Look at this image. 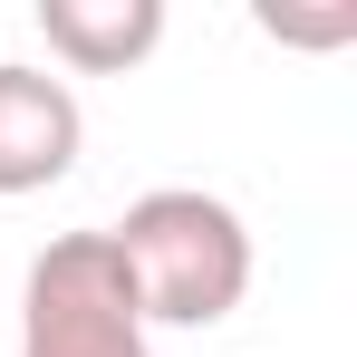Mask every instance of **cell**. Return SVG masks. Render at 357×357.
<instances>
[{
  "mask_svg": "<svg viewBox=\"0 0 357 357\" xmlns=\"http://www.w3.org/2000/svg\"><path fill=\"white\" fill-rule=\"evenodd\" d=\"M145 328H222L251 299V222L203 183H155L126 203V222H107Z\"/></svg>",
  "mask_w": 357,
  "mask_h": 357,
  "instance_id": "obj_1",
  "label": "cell"
},
{
  "mask_svg": "<svg viewBox=\"0 0 357 357\" xmlns=\"http://www.w3.org/2000/svg\"><path fill=\"white\" fill-rule=\"evenodd\" d=\"M20 357H155V328L135 309L116 241L59 232L20 280Z\"/></svg>",
  "mask_w": 357,
  "mask_h": 357,
  "instance_id": "obj_2",
  "label": "cell"
},
{
  "mask_svg": "<svg viewBox=\"0 0 357 357\" xmlns=\"http://www.w3.org/2000/svg\"><path fill=\"white\" fill-rule=\"evenodd\" d=\"M77 145H87V107H77V87L49 77V68L0 59V203L68 183Z\"/></svg>",
  "mask_w": 357,
  "mask_h": 357,
  "instance_id": "obj_3",
  "label": "cell"
},
{
  "mask_svg": "<svg viewBox=\"0 0 357 357\" xmlns=\"http://www.w3.org/2000/svg\"><path fill=\"white\" fill-rule=\"evenodd\" d=\"M39 39L77 77H126L165 49V0H39Z\"/></svg>",
  "mask_w": 357,
  "mask_h": 357,
  "instance_id": "obj_4",
  "label": "cell"
},
{
  "mask_svg": "<svg viewBox=\"0 0 357 357\" xmlns=\"http://www.w3.org/2000/svg\"><path fill=\"white\" fill-rule=\"evenodd\" d=\"M261 29L299 39V49H338V39H357V0H338V10H261Z\"/></svg>",
  "mask_w": 357,
  "mask_h": 357,
  "instance_id": "obj_5",
  "label": "cell"
}]
</instances>
